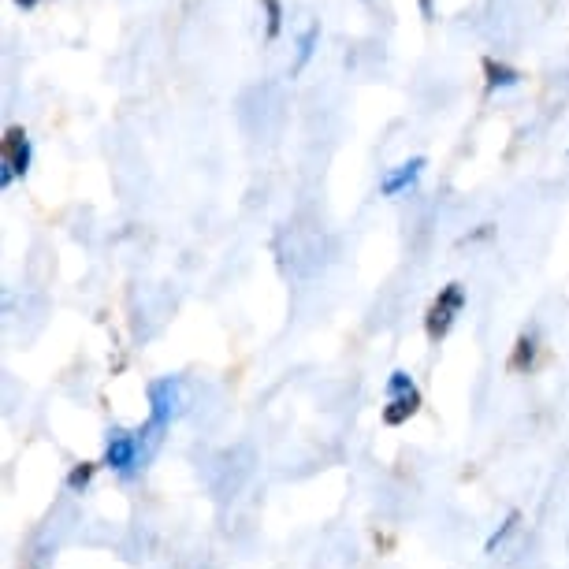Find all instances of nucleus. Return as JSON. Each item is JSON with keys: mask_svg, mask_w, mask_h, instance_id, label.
<instances>
[{"mask_svg": "<svg viewBox=\"0 0 569 569\" xmlns=\"http://www.w3.org/2000/svg\"><path fill=\"white\" fill-rule=\"evenodd\" d=\"M462 309H465V287L462 283H447V287L436 294V302L428 305V313H424V335H428V343L447 339Z\"/></svg>", "mask_w": 569, "mask_h": 569, "instance_id": "obj_1", "label": "nucleus"}, {"mask_svg": "<svg viewBox=\"0 0 569 569\" xmlns=\"http://www.w3.org/2000/svg\"><path fill=\"white\" fill-rule=\"evenodd\" d=\"M30 164H34V146H30L27 131L12 123L4 131V142H0V186H12L15 179H27Z\"/></svg>", "mask_w": 569, "mask_h": 569, "instance_id": "obj_2", "label": "nucleus"}, {"mask_svg": "<svg viewBox=\"0 0 569 569\" xmlns=\"http://www.w3.org/2000/svg\"><path fill=\"white\" fill-rule=\"evenodd\" d=\"M183 384L179 380H157L149 387V402H153V413H149L146 432H160L179 417V406H183Z\"/></svg>", "mask_w": 569, "mask_h": 569, "instance_id": "obj_3", "label": "nucleus"}, {"mask_svg": "<svg viewBox=\"0 0 569 569\" xmlns=\"http://www.w3.org/2000/svg\"><path fill=\"white\" fill-rule=\"evenodd\" d=\"M138 450H142V439L131 436V432H112L105 447V465L116 469V473H131L138 465Z\"/></svg>", "mask_w": 569, "mask_h": 569, "instance_id": "obj_4", "label": "nucleus"}, {"mask_svg": "<svg viewBox=\"0 0 569 569\" xmlns=\"http://www.w3.org/2000/svg\"><path fill=\"white\" fill-rule=\"evenodd\" d=\"M424 168H428V160L424 157H410L406 164L391 168V172L380 179V194H384V198H398V194H406V190H410V186L424 175Z\"/></svg>", "mask_w": 569, "mask_h": 569, "instance_id": "obj_5", "label": "nucleus"}, {"mask_svg": "<svg viewBox=\"0 0 569 569\" xmlns=\"http://www.w3.org/2000/svg\"><path fill=\"white\" fill-rule=\"evenodd\" d=\"M421 410V391L413 387V391H406V395H395L387 398L384 406V424L387 428H398V424H406L413 417V413Z\"/></svg>", "mask_w": 569, "mask_h": 569, "instance_id": "obj_6", "label": "nucleus"}, {"mask_svg": "<svg viewBox=\"0 0 569 569\" xmlns=\"http://www.w3.org/2000/svg\"><path fill=\"white\" fill-rule=\"evenodd\" d=\"M484 79H488V90H514L517 82L525 79L517 67L503 64V60H495V56H484Z\"/></svg>", "mask_w": 569, "mask_h": 569, "instance_id": "obj_7", "label": "nucleus"}, {"mask_svg": "<svg viewBox=\"0 0 569 569\" xmlns=\"http://www.w3.org/2000/svg\"><path fill=\"white\" fill-rule=\"evenodd\" d=\"M317 45H320V23H309V27L298 34V41H294L291 75H302L305 67H309V60H313V53H317Z\"/></svg>", "mask_w": 569, "mask_h": 569, "instance_id": "obj_8", "label": "nucleus"}, {"mask_svg": "<svg viewBox=\"0 0 569 569\" xmlns=\"http://www.w3.org/2000/svg\"><path fill=\"white\" fill-rule=\"evenodd\" d=\"M536 361V339L532 335H517L514 354H510V372H529Z\"/></svg>", "mask_w": 569, "mask_h": 569, "instance_id": "obj_9", "label": "nucleus"}, {"mask_svg": "<svg viewBox=\"0 0 569 569\" xmlns=\"http://www.w3.org/2000/svg\"><path fill=\"white\" fill-rule=\"evenodd\" d=\"M261 8H265V38L276 41L283 30V0H261Z\"/></svg>", "mask_w": 569, "mask_h": 569, "instance_id": "obj_10", "label": "nucleus"}, {"mask_svg": "<svg viewBox=\"0 0 569 569\" xmlns=\"http://www.w3.org/2000/svg\"><path fill=\"white\" fill-rule=\"evenodd\" d=\"M93 473H97V462L71 465V473H67V488H71V491H86V488H90Z\"/></svg>", "mask_w": 569, "mask_h": 569, "instance_id": "obj_11", "label": "nucleus"}, {"mask_svg": "<svg viewBox=\"0 0 569 569\" xmlns=\"http://www.w3.org/2000/svg\"><path fill=\"white\" fill-rule=\"evenodd\" d=\"M517 525H521V514H517V510H514V514L506 517V525H503V529H499V532H491V540L484 543V551H488V555H495V551H499V547H503V543L510 540V536H514V532H517Z\"/></svg>", "mask_w": 569, "mask_h": 569, "instance_id": "obj_12", "label": "nucleus"}, {"mask_svg": "<svg viewBox=\"0 0 569 569\" xmlns=\"http://www.w3.org/2000/svg\"><path fill=\"white\" fill-rule=\"evenodd\" d=\"M413 380L406 376V372H391V380H387V398H395V395H406V391H413Z\"/></svg>", "mask_w": 569, "mask_h": 569, "instance_id": "obj_13", "label": "nucleus"}, {"mask_svg": "<svg viewBox=\"0 0 569 569\" xmlns=\"http://www.w3.org/2000/svg\"><path fill=\"white\" fill-rule=\"evenodd\" d=\"M417 4H421V15H424V19L432 23V19H436V0H417Z\"/></svg>", "mask_w": 569, "mask_h": 569, "instance_id": "obj_14", "label": "nucleus"}, {"mask_svg": "<svg viewBox=\"0 0 569 569\" xmlns=\"http://www.w3.org/2000/svg\"><path fill=\"white\" fill-rule=\"evenodd\" d=\"M15 4H19V8H23V12H30V8H38L41 0H15Z\"/></svg>", "mask_w": 569, "mask_h": 569, "instance_id": "obj_15", "label": "nucleus"}]
</instances>
